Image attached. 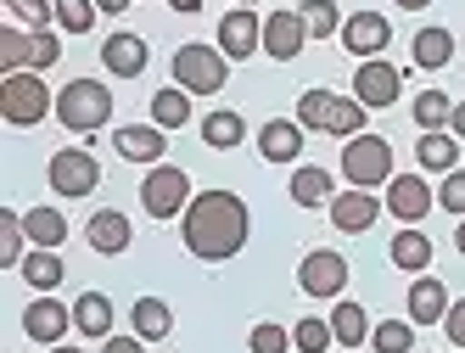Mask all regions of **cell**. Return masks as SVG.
<instances>
[{
	"label": "cell",
	"mask_w": 465,
	"mask_h": 353,
	"mask_svg": "<svg viewBox=\"0 0 465 353\" xmlns=\"http://www.w3.org/2000/svg\"><path fill=\"white\" fill-rule=\"evenodd\" d=\"M219 51L230 62H247L252 51H263V17L252 6H236V12H224L219 17Z\"/></svg>",
	"instance_id": "11"
},
{
	"label": "cell",
	"mask_w": 465,
	"mask_h": 353,
	"mask_svg": "<svg viewBox=\"0 0 465 353\" xmlns=\"http://www.w3.org/2000/svg\"><path fill=\"white\" fill-rule=\"evenodd\" d=\"M431 208H438V191H431L426 180H415V174L387 180V213H392L398 224H420Z\"/></svg>",
	"instance_id": "12"
},
{
	"label": "cell",
	"mask_w": 465,
	"mask_h": 353,
	"mask_svg": "<svg viewBox=\"0 0 465 353\" xmlns=\"http://www.w3.org/2000/svg\"><path fill=\"white\" fill-rule=\"evenodd\" d=\"M35 68V28H0V74Z\"/></svg>",
	"instance_id": "26"
},
{
	"label": "cell",
	"mask_w": 465,
	"mask_h": 353,
	"mask_svg": "<svg viewBox=\"0 0 465 353\" xmlns=\"http://www.w3.org/2000/svg\"><path fill=\"white\" fill-rule=\"evenodd\" d=\"M62 275H68V270H62L56 247H35V252L23 259V280L35 286V292H56V286H62Z\"/></svg>",
	"instance_id": "27"
},
{
	"label": "cell",
	"mask_w": 465,
	"mask_h": 353,
	"mask_svg": "<svg viewBox=\"0 0 465 353\" xmlns=\"http://www.w3.org/2000/svg\"><path fill=\"white\" fill-rule=\"evenodd\" d=\"M398 6H404V12H426V6H431V0H398Z\"/></svg>",
	"instance_id": "50"
},
{
	"label": "cell",
	"mask_w": 465,
	"mask_h": 353,
	"mask_svg": "<svg viewBox=\"0 0 465 353\" xmlns=\"http://www.w3.org/2000/svg\"><path fill=\"white\" fill-rule=\"evenodd\" d=\"M56 62H62V40L51 34V28H35V74L56 68Z\"/></svg>",
	"instance_id": "43"
},
{
	"label": "cell",
	"mask_w": 465,
	"mask_h": 353,
	"mask_svg": "<svg viewBox=\"0 0 465 353\" xmlns=\"http://www.w3.org/2000/svg\"><path fill=\"white\" fill-rule=\"evenodd\" d=\"M129 319H135V337H146V342H163L174 331V314H169L163 298H135V314Z\"/></svg>",
	"instance_id": "29"
},
{
	"label": "cell",
	"mask_w": 465,
	"mask_h": 353,
	"mask_svg": "<svg viewBox=\"0 0 465 353\" xmlns=\"http://www.w3.org/2000/svg\"><path fill=\"white\" fill-rule=\"evenodd\" d=\"M398 90H404V74H398L392 62H381V56L359 62V74H353V102L359 107H392Z\"/></svg>",
	"instance_id": "9"
},
{
	"label": "cell",
	"mask_w": 465,
	"mask_h": 353,
	"mask_svg": "<svg viewBox=\"0 0 465 353\" xmlns=\"http://www.w3.org/2000/svg\"><path fill=\"white\" fill-rule=\"evenodd\" d=\"M331 197H337V185H331L325 169L303 163V169L292 174V202H297V208H331Z\"/></svg>",
	"instance_id": "24"
},
{
	"label": "cell",
	"mask_w": 465,
	"mask_h": 353,
	"mask_svg": "<svg viewBox=\"0 0 465 353\" xmlns=\"http://www.w3.org/2000/svg\"><path fill=\"white\" fill-rule=\"evenodd\" d=\"M443 331H449V342L465 353V298H460V303H449V314H443Z\"/></svg>",
	"instance_id": "44"
},
{
	"label": "cell",
	"mask_w": 465,
	"mask_h": 353,
	"mask_svg": "<svg viewBox=\"0 0 465 353\" xmlns=\"http://www.w3.org/2000/svg\"><path fill=\"white\" fill-rule=\"evenodd\" d=\"M303 28H309V40H331V34H342V12H337V0H303Z\"/></svg>",
	"instance_id": "34"
},
{
	"label": "cell",
	"mask_w": 465,
	"mask_h": 353,
	"mask_svg": "<svg viewBox=\"0 0 465 353\" xmlns=\"http://www.w3.org/2000/svg\"><path fill=\"white\" fill-rule=\"evenodd\" d=\"M95 17H102L95 0H56V28H62V34H90Z\"/></svg>",
	"instance_id": "37"
},
{
	"label": "cell",
	"mask_w": 465,
	"mask_h": 353,
	"mask_svg": "<svg viewBox=\"0 0 465 353\" xmlns=\"http://www.w3.org/2000/svg\"><path fill=\"white\" fill-rule=\"evenodd\" d=\"M152 123H157V130H185V123H191V90H157L152 95Z\"/></svg>",
	"instance_id": "30"
},
{
	"label": "cell",
	"mask_w": 465,
	"mask_h": 353,
	"mask_svg": "<svg viewBox=\"0 0 465 353\" xmlns=\"http://www.w3.org/2000/svg\"><path fill=\"white\" fill-rule=\"evenodd\" d=\"M95 6H102V12H107V17H118V12H124V6H129V0H95Z\"/></svg>",
	"instance_id": "48"
},
{
	"label": "cell",
	"mask_w": 465,
	"mask_h": 353,
	"mask_svg": "<svg viewBox=\"0 0 465 353\" xmlns=\"http://www.w3.org/2000/svg\"><path fill=\"white\" fill-rule=\"evenodd\" d=\"M6 6H12L28 28H51V17H56V0H6Z\"/></svg>",
	"instance_id": "42"
},
{
	"label": "cell",
	"mask_w": 465,
	"mask_h": 353,
	"mask_svg": "<svg viewBox=\"0 0 465 353\" xmlns=\"http://www.w3.org/2000/svg\"><path fill=\"white\" fill-rule=\"evenodd\" d=\"M331 331H337V342L342 348H359V342H371V314H364L359 303H337V309H331Z\"/></svg>",
	"instance_id": "32"
},
{
	"label": "cell",
	"mask_w": 465,
	"mask_h": 353,
	"mask_svg": "<svg viewBox=\"0 0 465 353\" xmlns=\"http://www.w3.org/2000/svg\"><path fill=\"white\" fill-rule=\"evenodd\" d=\"M454 353H460V348H454Z\"/></svg>",
	"instance_id": "53"
},
{
	"label": "cell",
	"mask_w": 465,
	"mask_h": 353,
	"mask_svg": "<svg viewBox=\"0 0 465 353\" xmlns=\"http://www.w3.org/2000/svg\"><path fill=\"white\" fill-rule=\"evenodd\" d=\"M236 6H252V0H236Z\"/></svg>",
	"instance_id": "52"
},
{
	"label": "cell",
	"mask_w": 465,
	"mask_h": 353,
	"mask_svg": "<svg viewBox=\"0 0 465 353\" xmlns=\"http://www.w3.org/2000/svg\"><path fill=\"white\" fill-rule=\"evenodd\" d=\"M297 286H303L309 298H342V286H348V259L342 252H331V247H314L303 270H297Z\"/></svg>",
	"instance_id": "8"
},
{
	"label": "cell",
	"mask_w": 465,
	"mask_h": 353,
	"mask_svg": "<svg viewBox=\"0 0 465 353\" xmlns=\"http://www.w3.org/2000/svg\"><path fill=\"white\" fill-rule=\"evenodd\" d=\"M303 45H309L303 12H270V17H263V51H270L275 62H292Z\"/></svg>",
	"instance_id": "17"
},
{
	"label": "cell",
	"mask_w": 465,
	"mask_h": 353,
	"mask_svg": "<svg viewBox=\"0 0 465 353\" xmlns=\"http://www.w3.org/2000/svg\"><path fill=\"white\" fill-rule=\"evenodd\" d=\"M56 123L68 135H95L113 123V90L102 79H74L56 90Z\"/></svg>",
	"instance_id": "2"
},
{
	"label": "cell",
	"mask_w": 465,
	"mask_h": 353,
	"mask_svg": "<svg viewBox=\"0 0 465 353\" xmlns=\"http://www.w3.org/2000/svg\"><path fill=\"white\" fill-rule=\"evenodd\" d=\"M331 113H337V95H331V90H303V95H297V123H303V130L325 135Z\"/></svg>",
	"instance_id": "33"
},
{
	"label": "cell",
	"mask_w": 465,
	"mask_h": 353,
	"mask_svg": "<svg viewBox=\"0 0 465 353\" xmlns=\"http://www.w3.org/2000/svg\"><path fill=\"white\" fill-rule=\"evenodd\" d=\"M342 180L359 191H376L392 180V146L381 135H353L342 141Z\"/></svg>",
	"instance_id": "4"
},
{
	"label": "cell",
	"mask_w": 465,
	"mask_h": 353,
	"mask_svg": "<svg viewBox=\"0 0 465 353\" xmlns=\"http://www.w3.org/2000/svg\"><path fill=\"white\" fill-rule=\"evenodd\" d=\"M410 56H415V68L438 74V68L454 62V34H449V28H420V34L410 40Z\"/></svg>",
	"instance_id": "22"
},
{
	"label": "cell",
	"mask_w": 465,
	"mask_h": 353,
	"mask_svg": "<svg viewBox=\"0 0 465 353\" xmlns=\"http://www.w3.org/2000/svg\"><path fill=\"white\" fill-rule=\"evenodd\" d=\"M303 141H309V130L297 118H270L258 130V157L263 163H297V157H303Z\"/></svg>",
	"instance_id": "14"
},
{
	"label": "cell",
	"mask_w": 465,
	"mask_h": 353,
	"mask_svg": "<svg viewBox=\"0 0 465 353\" xmlns=\"http://www.w3.org/2000/svg\"><path fill=\"white\" fill-rule=\"evenodd\" d=\"M415 163H420L426 174H449V169H460V141H454L449 130L420 135V141H415Z\"/></svg>",
	"instance_id": "21"
},
{
	"label": "cell",
	"mask_w": 465,
	"mask_h": 353,
	"mask_svg": "<svg viewBox=\"0 0 465 353\" xmlns=\"http://www.w3.org/2000/svg\"><path fill=\"white\" fill-rule=\"evenodd\" d=\"M331 342H337V331H331V319H320V314H309V319L292 326V348L297 353H325Z\"/></svg>",
	"instance_id": "38"
},
{
	"label": "cell",
	"mask_w": 465,
	"mask_h": 353,
	"mask_svg": "<svg viewBox=\"0 0 465 353\" xmlns=\"http://www.w3.org/2000/svg\"><path fill=\"white\" fill-rule=\"evenodd\" d=\"M449 314V286L438 275H415L410 280V319L415 326H443Z\"/></svg>",
	"instance_id": "20"
},
{
	"label": "cell",
	"mask_w": 465,
	"mask_h": 353,
	"mask_svg": "<svg viewBox=\"0 0 465 353\" xmlns=\"http://www.w3.org/2000/svg\"><path fill=\"white\" fill-rule=\"evenodd\" d=\"M141 208L152 219H180L191 208V174L174 169V163H157L146 180H141Z\"/></svg>",
	"instance_id": "6"
},
{
	"label": "cell",
	"mask_w": 465,
	"mask_h": 353,
	"mask_svg": "<svg viewBox=\"0 0 465 353\" xmlns=\"http://www.w3.org/2000/svg\"><path fill=\"white\" fill-rule=\"evenodd\" d=\"M449 135L465 141V102H454V118H449Z\"/></svg>",
	"instance_id": "46"
},
{
	"label": "cell",
	"mask_w": 465,
	"mask_h": 353,
	"mask_svg": "<svg viewBox=\"0 0 465 353\" xmlns=\"http://www.w3.org/2000/svg\"><path fill=\"white\" fill-rule=\"evenodd\" d=\"M45 113H56V95L45 90V74H0V118L12 130H35L45 123Z\"/></svg>",
	"instance_id": "3"
},
{
	"label": "cell",
	"mask_w": 465,
	"mask_h": 353,
	"mask_svg": "<svg viewBox=\"0 0 465 353\" xmlns=\"http://www.w3.org/2000/svg\"><path fill=\"white\" fill-rule=\"evenodd\" d=\"M90 252H102V259H118V252H129V241H135V224H129L118 208H102L90 213Z\"/></svg>",
	"instance_id": "18"
},
{
	"label": "cell",
	"mask_w": 465,
	"mask_h": 353,
	"mask_svg": "<svg viewBox=\"0 0 465 353\" xmlns=\"http://www.w3.org/2000/svg\"><path fill=\"white\" fill-rule=\"evenodd\" d=\"M113 146H118V157H129V163L157 169V163H163V152H169V135H163L157 123H124V130L113 135Z\"/></svg>",
	"instance_id": "16"
},
{
	"label": "cell",
	"mask_w": 465,
	"mask_h": 353,
	"mask_svg": "<svg viewBox=\"0 0 465 353\" xmlns=\"http://www.w3.org/2000/svg\"><path fill=\"white\" fill-rule=\"evenodd\" d=\"M169 6H174V12H185V17H196V12H203V0H169Z\"/></svg>",
	"instance_id": "47"
},
{
	"label": "cell",
	"mask_w": 465,
	"mask_h": 353,
	"mask_svg": "<svg viewBox=\"0 0 465 353\" xmlns=\"http://www.w3.org/2000/svg\"><path fill=\"white\" fill-rule=\"evenodd\" d=\"M247 348H252V353H286V348H292V331L275 326V319H263V326H252Z\"/></svg>",
	"instance_id": "40"
},
{
	"label": "cell",
	"mask_w": 465,
	"mask_h": 353,
	"mask_svg": "<svg viewBox=\"0 0 465 353\" xmlns=\"http://www.w3.org/2000/svg\"><path fill=\"white\" fill-rule=\"evenodd\" d=\"M449 118H454V102H449L443 90H420V95H415V123H420V135L449 130Z\"/></svg>",
	"instance_id": "36"
},
{
	"label": "cell",
	"mask_w": 465,
	"mask_h": 353,
	"mask_svg": "<svg viewBox=\"0 0 465 353\" xmlns=\"http://www.w3.org/2000/svg\"><path fill=\"white\" fill-rule=\"evenodd\" d=\"M74 326L84 331V337H113V298L107 292H84L79 303H74Z\"/></svg>",
	"instance_id": "25"
},
{
	"label": "cell",
	"mask_w": 465,
	"mask_h": 353,
	"mask_svg": "<svg viewBox=\"0 0 465 353\" xmlns=\"http://www.w3.org/2000/svg\"><path fill=\"white\" fill-rule=\"evenodd\" d=\"M381 208H387V202L376 197V191L348 185V191H337V197H331V224H337L342 236H364V230L381 219Z\"/></svg>",
	"instance_id": "10"
},
{
	"label": "cell",
	"mask_w": 465,
	"mask_h": 353,
	"mask_svg": "<svg viewBox=\"0 0 465 353\" xmlns=\"http://www.w3.org/2000/svg\"><path fill=\"white\" fill-rule=\"evenodd\" d=\"M68 326H74V309H62L51 292H40L35 303H28V314H23V331L35 342H45V348H56L62 337H68Z\"/></svg>",
	"instance_id": "15"
},
{
	"label": "cell",
	"mask_w": 465,
	"mask_h": 353,
	"mask_svg": "<svg viewBox=\"0 0 465 353\" xmlns=\"http://www.w3.org/2000/svg\"><path fill=\"white\" fill-rule=\"evenodd\" d=\"M454 247H460V259H465V219L454 224Z\"/></svg>",
	"instance_id": "49"
},
{
	"label": "cell",
	"mask_w": 465,
	"mask_h": 353,
	"mask_svg": "<svg viewBox=\"0 0 465 353\" xmlns=\"http://www.w3.org/2000/svg\"><path fill=\"white\" fill-rule=\"evenodd\" d=\"M371 348L376 353H410L415 348V319H381L371 331Z\"/></svg>",
	"instance_id": "39"
},
{
	"label": "cell",
	"mask_w": 465,
	"mask_h": 353,
	"mask_svg": "<svg viewBox=\"0 0 465 353\" xmlns=\"http://www.w3.org/2000/svg\"><path fill=\"white\" fill-rule=\"evenodd\" d=\"M387 259H392L398 270H410V275L431 270V241H426V230H415V224H404V230L392 236V247H387Z\"/></svg>",
	"instance_id": "23"
},
{
	"label": "cell",
	"mask_w": 465,
	"mask_h": 353,
	"mask_svg": "<svg viewBox=\"0 0 465 353\" xmlns=\"http://www.w3.org/2000/svg\"><path fill=\"white\" fill-rule=\"evenodd\" d=\"M252 236V213L236 191H196L191 208L180 213V241L203 264H230Z\"/></svg>",
	"instance_id": "1"
},
{
	"label": "cell",
	"mask_w": 465,
	"mask_h": 353,
	"mask_svg": "<svg viewBox=\"0 0 465 353\" xmlns=\"http://www.w3.org/2000/svg\"><path fill=\"white\" fill-rule=\"evenodd\" d=\"M146 62H152V51H146L141 34H113V40L102 45V68H107L113 79H141Z\"/></svg>",
	"instance_id": "19"
},
{
	"label": "cell",
	"mask_w": 465,
	"mask_h": 353,
	"mask_svg": "<svg viewBox=\"0 0 465 353\" xmlns=\"http://www.w3.org/2000/svg\"><path fill=\"white\" fill-rule=\"evenodd\" d=\"M102 353H146V337H107Z\"/></svg>",
	"instance_id": "45"
},
{
	"label": "cell",
	"mask_w": 465,
	"mask_h": 353,
	"mask_svg": "<svg viewBox=\"0 0 465 353\" xmlns=\"http://www.w3.org/2000/svg\"><path fill=\"white\" fill-rule=\"evenodd\" d=\"M51 353H84V348H62V342H56V348H51Z\"/></svg>",
	"instance_id": "51"
},
{
	"label": "cell",
	"mask_w": 465,
	"mask_h": 353,
	"mask_svg": "<svg viewBox=\"0 0 465 353\" xmlns=\"http://www.w3.org/2000/svg\"><path fill=\"white\" fill-rule=\"evenodd\" d=\"M23 241H28V230H23V213H12V208H0V264L6 270H23Z\"/></svg>",
	"instance_id": "35"
},
{
	"label": "cell",
	"mask_w": 465,
	"mask_h": 353,
	"mask_svg": "<svg viewBox=\"0 0 465 353\" xmlns=\"http://www.w3.org/2000/svg\"><path fill=\"white\" fill-rule=\"evenodd\" d=\"M45 180H51L56 197H90V191L102 185V163H95L84 146H62V152H51Z\"/></svg>",
	"instance_id": "7"
},
{
	"label": "cell",
	"mask_w": 465,
	"mask_h": 353,
	"mask_svg": "<svg viewBox=\"0 0 465 353\" xmlns=\"http://www.w3.org/2000/svg\"><path fill=\"white\" fill-rule=\"evenodd\" d=\"M203 141H208L213 152H236V146L247 141V118H242V113H208V118H203Z\"/></svg>",
	"instance_id": "28"
},
{
	"label": "cell",
	"mask_w": 465,
	"mask_h": 353,
	"mask_svg": "<svg viewBox=\"0 0 465 353\" xmlns=\"http://www.w3.org/2000/svg\"><path fill=\"white\" fill-rule=\"evenodd\" d=\"M342 45H348L359 62H371V56H381V51L392 45V23H387L381 12H353V17L342 23Z\"/></svg>",
	"instance_id": "13"
},
{
	"label": "cell",
	"mask_w": 465,
	"mask_h": 353,
	"mask_svg": "<svg viewBox=\"0 0 465 353\" xmlns=\"http://www.w3.org/2000/svg\"><path fill=\"white\" fill-rule=\"evenodd\" d=\"M224 74H230V56L219 45H180L174 51V84L191 90V95L224 90Z\"/></svg>",
	"instance_id": "5"
},
{
	"label": "cell",
	"mask_w": 465,
	"mask_h": 353,
	"mask_svg": "<svg viewBox=\"0 0 465 353\" xmlns=\"http://www.w3.org/2000/svg\"><path fill=\"white\" fill-rule=\"evenodd\" d=\"M23 230H28L35 247H62V241H68V219H62L56 208H28L23 213Z\"/></svg>",
	"instance_id": "31"
},
{
	"label": "cell",
	"mask_w": 465,
	"mask_h": 353,
	"mask_svg": "<svg viewBox=\"0 0 465 353\" xmlns=\"http://www.w3.org/2000/svg\"><path fill=\"white\" fill-rule=\"evenodd\" d=\"M438 208L454 213V219H465V169H449V174H443V185H438Z\"/></svg>",
	"instance_id": "41"
}]
</instances>
